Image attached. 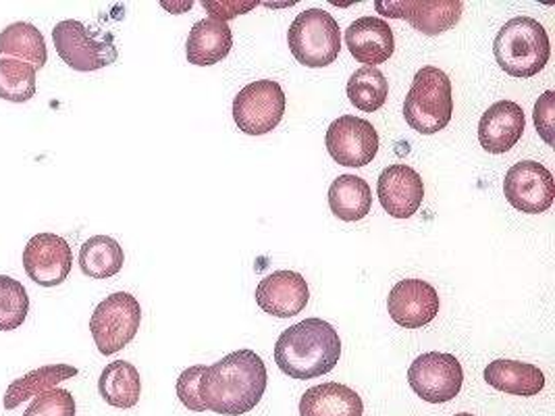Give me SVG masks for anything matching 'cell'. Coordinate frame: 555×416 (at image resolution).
Here are the masks:
<instances>
[{
  "label": "cell",
  "instance_id": "cell-21",
  "mask_svg": "<svg viewBox=\"0 0 555 416\" xmlns=\"http://www.w3.org/2000/svg\"><path fill=\"white\" fill-rule=\"evenodd\" d=\"M362 398L348 386L321 384L304 391L300 416H362Z\"/></svg>",
  "mask_w": 555,
  "mask_h": 416
},
{
  "label": "cell",
  "instance_id": "cell-30",
  "mask_svg": "<svg viewBox=\"0 0 555 416\" xmlns=\"http://www.w3.org/2000/svg\"><path fill=\"white\" fill-rule=\"evenodd\" d=\"M76 400L72 391L54 388L36 395L24 416H76Z\"/></svg>",
  "mask_w": 555,
  "mask_h": 416
},
{
  "label": "cell",
  "instance_id": "cell-26",
  "mask_svg": "<svg viewBox=\"0 0 555 416\" xmlns=\"http://www.w3.org/2000/svg\"><path fill=\"white\" fill-rule=\"evenodd\" d=\"M124 262L126 255L121 244L108 235L90 237L79 250V269L92 280L115 277L124 269Z\"/></svg>",
  "mask_w": 555,
  "mask_h": 416
},
{
  "label": "cell",
  "instance_id": "cell-34",
  "mask_svg": "<svg viewBox=\"0 0 555 416\" xmlns=\"http://www.w3.org/2000/svg\"><path fill=\"white\" fill-rule=\"evenodd\" d=\"M454 416H475V415H470V413H457V415H454Z\"/></svg>",
  "mask_w": 555,
  "mask_h": 416
},
{
  "label": "cell",
  "instance_id": "cell-18",
  "mask_svg": "<svg viewBox=\"0 0 555 416\" xmlns=\"http://www.w3.org/2000/svg\"><path fill=\"white\" fill-rule=\"evenodd\" d=\"M346 44L353 58L364 67H377L389 61L396 51L393 31L379 17H360L346 31Z\"/></svg>",
  "mask_w": 555,
  "mask_h": 416
},
{
  "label": "cell",
  "instance_id": "cell-6",
  "mask_svg": "<svg viewBox=\"0 0 555 416\" xmlns=\"http://www.w3.org/2000/svg\"><path fill=\"white\" fill-rule=\"evenodd\" d=\"M52 42L67 67L79 74L99 72L117 63L119 51L111 34L90 31L77 20H65L52 29Z\"/></svg>",
  "mask_w": 555,
  "mask_h": 416
},
{
  "label": "cell",
  "instance_id": "cell-24",
  "mask_svg": "<svg viewBox=\"0 0 555 416\" xmlns=\"http://www.w3.org/2000/svg\"><path fill=\"white\" fill-rule=\"evenodd\" d=\"M101 398L113 408H133L140 402L142 379L138 368L127 361L106 364L99 379Z\"/></svg>",
  "mask_w": 555,
  "mask_h": 416
},
{
  "label": "cell",
  "instance_id": "cell-8",
  "mask_svg": "<svg viewBox=\"0 0 555 416\" xmlns=\"http://www.w3.org/2000/svg\"><path fill=\"white\" fill-rule=\"evenodd\" d=\"M285 115V92L273 79H258L242 88L233 101V119L248 135L275 130Z\"/></svg>",
  "mask_w": 555,
  "mask_h": 416
},
{
  "label": "cell",
  "instance_id": "cell-25",
  "mask_svg": "<svg viewBox=\"0 0 555 416\" xmlns=\"http://www.w3.org/2000/svg\"><path fill=\"white\" fill-rule=\"evenodd\" d=\"M77 373L79 370L72 364H49V366H40V368L27 373L22 379H17L9 386V390L4 393V411L20 408L27 400H31L44 391L54 390L59 384L76 377Z\"/></svg>",
  "mask_w": 555,
  "mask_h": 416
},
{
  "label": "cell",
  "instance_id": "cell-13",
  "mask_svg": "<svg viewBox=\"0 0 555 416\" xmlns=\"http://www.w3.org/2000/svg\"><path fill=\"white\" fill-rule=\"evenodd\" d=\"M74 266V252L65 237L34 235L24 250L26 275L38 286L56 287L67 282Z\"/></svg>",
  "mask_w": 555,
  "mask_h": 416
},
{
  "label": "cell",
  "instance_id": "cell-19",
  "mask_svg": "<svg viewBox=\"0 0 555 416\" xmlns=\"http://www.w3.org/2000/svg\"><path fill=\"white\" fill-rule=\"evenodd\" d=\"M233 47V34L225 22L217 20H201L190 29L188 36V61L198 67H210L228 58Z\"/></svg>",
  "mask_w": 555,
  "mask_h": 416
},
{
  "label": "cell",
  "instance_id": "cell-16",
  "mask_svg": "<svg viewBox=\"0 0 555 416\" xmlns=\"http://www.w3.org/2000/svg\"><path fill=\"white\" fill-rule=\"evenodd\" d=\"M377 194L380 207L393 219H410L423 205L425 183L416 169L408 165H391L379 176Z\"/></svg>",
  "mask_w": 555,
  "mask_h": 416
},
{
  "label": "cell",
  "instance_id": "cell-12",
  "mask_svg": "<svg viewBox=\"0 0 555 416\" xmlns=\"http://www.w3.org/2000/svg\"><path fill=\"white\" fill-rule=\"evenodd\" d=\"M327 151L344 167H366L379 153V133L366 119L344 115L328 126Z\"/></svg>",
  "mask_w": 555,
  "mask_h": 416
},
{
  "label": "cell",
  "instance_id": "cell-22",
  "mask_svg": "<svg viewBox=\"0 0 555 416\" xmlns=\"http://www.w3.org/2000/svg\"><path fill=\"white\" fill-rule=\"evenodd\" d=\"M0 58H15L31 65L36 72L49 61L44 36L38 27L27 22H17L0 31Z\"/></svg>",
  "mask_w": 555,
  "mask_h": 416
},
{
  "label": "cell",
  "instance_id": "cell-1",
  "mask_svg": "<svg viewBox=\"0 0 555 416\" xmlns=\"http://www.w3.org/2000/svg\"><path fill=\"white\" fill-rule=\"evenodd\" d=\"M267 366L254 350H237L212 366H206L198 395L204 411L217 415H246L258 406L267 391Z\"/></svg>",
  "mask_w": 555,
  "mask_h": 416
},
{
  "label": "cell",
  "instance_id": "cell-27",
  "mask_svg": "<svg viewBox=\"0 0 555 416\" xmlns=\"http://www.w3.org/2000/svg\"><path fill=\"white\" fill-rule=\"evenodd\" d=\"M389 81L377 67H360L352 78L348 79V99L350 103L364 110L375 113L387 103Z\"/></svg>",
  "mask_w": 555,
  "mask_h": 416
},
{
  "label": "cell",
  "instance_id": "cell-11",
  "mask_svg": "<svg viewBox=\"0 0 555 416\" xmlns=\"http://www.w3.org/2000/svg\"><path fill=\"white\" fill-rule=\"evenodd\" d=\"M375 9L383 17L405 20L425 36H439L457 26L464 13L460 0H375Z\"/></svg>",
  "mask_w": 555,
  "mask_h": 416
},
{
  "label": "cell",
  "instance_id": "cell-2",
  "mask_svg": "<svg viewBox=\"0 0 555 416\" xmlns=\"http://www.w3.org/2000/svg\"><path fill=\"white\" fill-rule=\"evenodd\" d=\"M341 359V339L323 318H306L279 336L275 363L292 379H317Z\"/></svg>",
  "mask_w": 555,
  "mask_h": 416
},
{
  "label": "cell",
  "instance_id": "cell-29",
  "mask_svg": "<svg viewBox=\"0 0 555 416\" xmlns=\"http://www.w3.org/2000/svg\"><path fill=\"white\" fill-rule=\"evenodd\" d=\"M29 296L22 282L0 275V332H13L26 323Z\"/></svg>",
  "mask_w": 555,
  "mask_h": 416
},
{
  "label": "cell",
  "instance_id": "cell-17",
  "mask_svg": "<svg viewBox=\"0 0 555 416\" xmlns=\"http://www.w3.org/2000/svg\"><path fill=\"white\" fill-rule=\"evenodd\" d=\"M310 289L300 273L275 271L256 287V302L267 314L278 318H292L308 307Z\"/></svg>",
  "mask_w": 555,
  "mask_h": 416
},
{
  "label": "cell",
  "instance_id": "cell-14",
  "mask_svg": "<svg viewBox=\"0 0 555 416\" xmlns=\"http://www.w3.org/2000/svg\"><path fill=\"white\" fill-rule=\"evenodd\" d=\"M439 291L423 280H404L391 287L387 311L396 325L404 329L427 327L439 314Z\"/></svg>",
  "mask_w": 555,
  "mask_h": 416
},
{
  "label": "cell",
  "instance_id": "cell-4",
  "mask_svg": "<svg viewBox=\"0 0 555 416\" xmlns=\"http://www.w3.org/2000/svg\"><path fill=\"white\" fill-rule=\"evenodd\" d=\"M454 115L452 81L439 67H423L410 86L405 96V123L423 135L446 130Z\"/></svg>",
  "mask_w": 555,
  "mask_h": 416
},
{
  "label": "cell",
  "instance_id": "cell-7",
  "mask_svg": "<svg viewBox=\"0 0 555 416\" xmlns=\"http://www.w3.org/2000/svg\"><path fill=\"white\" fill-rule=\"evenodd\" d=\"M140 323L142 309L133 294L115 291L106 296L90 318V332L102 356L121 352L138 336Z\"/></svg>",
  "mask_w": 555,
  "mask_h": 416
},
{
  "label": "cell",
  "instance_id": "cell-10",
  "mask_svg": "<svg viewBox=\"0 0 555 416\" xmlns=\"http://www.w3.org/2000/svg\"><path fill=\"white\" fill-rule=\"evenodd\" d=\"M505 200L527 214L550 210L555 200L552 171L537 160H520L505 173Z\"/></svg>",
  "mask_w": 555,
  "mask_h": 416
},
{
  "label": "cell",
  "instance_id": "cell-15",
  "mask_svg": "<svg viewBox=\"0 0 555 416\" xmlns=\"http://www.w3.org/2000/svg\"><path fill=\"white\" fill-rule=\"evenodd\" d=\"M527 117L522 106L514 101H500L489 106L479 121V142L489 155L509 153L522 138Z\"/></svg>",
  "mask_w": 555,
  "mask_h": 416
},
{
  "label": "cell",
  "instance_id": "cell-32",
  "mask_svg": "<svg viewBox=\"0 0 555 416\" xmlns=\"http://www.w3.org/2000/svg\"><path fill=\"white\" fill-rule=\"evenodd\" d=\"M534 128L539 131V135L543 138V142H547L550 146L555 144V92L547 90L539 96V101L534 104Z\"/></svg>",
  "mask_w": 555,
  "mask_h": 416
},
{
  "label": "cell",
  "instance_id": "cell-5",
  "mask_svg": "<svg viewBox=\"0 0 555 416\" xmlns=\"http://www.w3.org/2000/svg\"><path fill=\"white\" fill-rule=\"evenodd\" d=\"M287 44L294 58L310 69L333 65L341 52V31L323 9H306L289 26Z\"/></svg>",
  "mask_w": 555,
  "mask_h": 416
},
{
  "label": "cell",
  "instance_id": "cell-28",
  "mask_svg": "<svg viewBox=\"0 0 555 416\" xmlns=\"http://www.w3.org/2000/svg\"><path fill=\"white\" fill-rule=\"evenodd\" d=\"M36 69L15 58H0V99L27 103L36 96Z\"/></svg>",
  "mask_w": 555,
  "mask_h": 416
},
{
  "label": "cell",
  "instance_id": "cell-23",
  "mask_svg": "<svg viewBox=\"0 0 555 416\" xmlns=\"http://www.w3.org/2000/svg\"><path fill=\"white\" fill-rule=\"evenodd\" d=\"M328 208L344 223L362 221L373 208L371 185L358 176H339L328 187Z\"/></svg>",
  "mask_w": 555,
  "mask_h": 416
},
{
  "label": "cell",
  "instance_id": "cell-9",
  "mask_svg": "<svg viewBox=\"0 0 555 416\" xmlns=\"http://www.w3.org/2000/svg\"><path fill=\"white\" fill-rule=\"evenodd\" d=\"M408 384L425 402L446 404L462 391L464 368L454 354L427 352L410 364Z\"/></svg>",
  "mask_w": 555,
  "mask_h": 416
},
{
  "label": "cell",
  "instance_id": "cell-20",
  "mask_svg": "<svg viewBox=\"0 0 555 416\" xmlns=\"http://www.w3.org/2000/svg\"><path fill=\"white\" fill-rule=\"evenodd\" d=\"M485 381L493 390L512 393V395H537L545 388V375L539 366L522 363V361H509L498 359L487 364L485 368Z\"/></svg>",
  "mask_w": 555,
  "mask_h": 416
},
{
  "label": "cell",
  "instance_id": "cell-31",
  "mask_svg": "<svg viewBox=\"0 0 555 416\" xmlns=\"http://www.w3.org/2000/svg\"><path fill=\"white\" fill-rule=\"evenodd\" d=\"M206 366L196 364L185 368L179 379H177V398L181 400V404L194 413H204L203 402L198 395V386H201V377L204 375Z\"/></svg>",
  "mask_w": 555,
  "mask_h": 416
},
{
  "label": "cell",
  "instance_id": "cell-3",
  "mask_svg": "<svg viewBox=\"0 0 555 416\" xmlns=\"http://www.w3.org/2000/svg\"><path fill=\"white\" fill-rule=\"evenodd\" d=\"M498 65L512 78L539 76L552 56L545 27L532 17H514L505 24L493 42Z\"/></svg>",
  "mask_w": 555,
  "mask_h": 416
},
{
  "label": "cell",
  "instance_id": "cell-33",
  "mask_svg": "<svg viewBox=\"0 0 555 416\" xmlns=\"http://www.w3.org/2000/svg\"><path fill=\"white\" fill-rule=\"evenodd\" d=\"M256 0H203V6L210 13V20H217V22H225L233 20L242 13H248L256 9Z\"/></svg>",
  "mask_w": 555,
  "mask_h": 416
}]
</instances>
